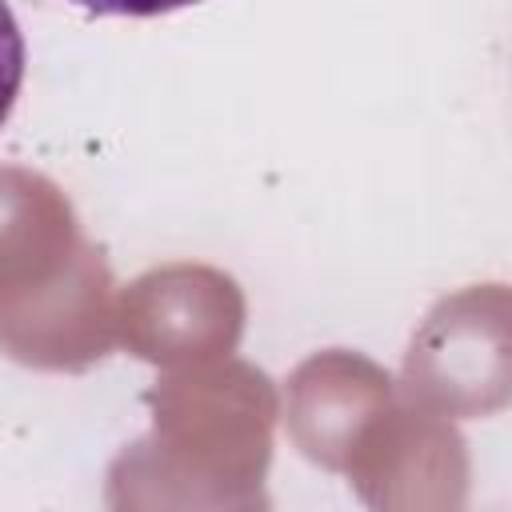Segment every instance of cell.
<instances>
[{"label":"cell","instance_id":"2","mask_svg":"<svg viewBox=\"0 0 512 512\" xmlns=\"http://www.w3.org/2000/svg\"><path fill=\"white\" fill-rule=\"evenodd\" d=\"M72 4L96 16H164L176 8H192L200 0H72Z\"/></svg>","mask_w":512,"mask_h":512},{"label":"cell","instance_id":"1","mask_svg":"<svg viewBox=\"0 0 512 512\" xmlns=\"http://www.w3.org/2000/svg\"><path fill=\"white\" fill-rule=\"evenodd\" d=\"M20 84H24V32L8 0H0V128L16 108Z\"/></svg>","mask_w":512,"mask_h":512}]
</instances>
